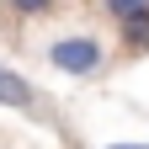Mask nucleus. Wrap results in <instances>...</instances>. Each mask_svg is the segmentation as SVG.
Returning a JSON list of instances; mask_svg holds the SVG:
<instances>
[{
	"instance_id": "f257e3e1",
	"label": "nucleus",
	"mask_w": 149,
	"mask_h": 149,
	"mask_svg": "<svg viewBox=\"0 0 149 149\" xmlns=\"http://www.w3.org/2000/svg\"><path fill=\"white\" fill-rule=\"evenodd\" d=\"M48 59H53V69L80 74V80H85V74H96V69L107 64V53H101L96 37H80V32H74V37H59V43L48 48Z\"/></svg>"
},
{
	"instance_id": "f03ea898",
	"label": "nucleus",
	"mask_w": 149,
	"mask_h": 149,
	"mask_svg": "<svg viewBox=\"0 0 149 149\" xmlns=\"http://www.w3.org/2000/svg\"><path fill=\"white\" fill-rule=\"evenodd\" d=\"M32 85L22 80V74H11V69H0V107H32Z\"/></svg>"
},
{
	"instance_id": "7ed1b4c3",
	"label": "nucleus",
	"mask_w": 149,
	"mask_h": 149,
	"mask_svg": "<svg viewBox=\"0 0 149 149\" xmlns=\"http://www.w3.org/2000/svg\"><path fill=\"white\" fill-rule=\"evenodd\" d=\"M117 27H123V43L133 48V53H139V48H149V6H144V11H133V16H123Z\"/></svg>"
},
{
	"instance_id": "20e7f679",
	"label": "nucleus",
	"mask_w": 149,
	"mask_h": 149,
	"mask_svg": "<svg viewBox=\"0 0 149 149\" xmlns=\"http://www.w3.org/2000/svg\"><path fill=\"white\" fill-rule=\"evenodd\" d=\"M149 0H101V11L112 16V22H123V16H133V11H144Z\"/></svg>"
},
{
	"instance_id": "39448f33",
	"label": "nucleus",
	"mask_w": 149,
	"mask_h": 149,
	"mask_svg": "<svg viewBox=\"0 0 149 149\" xmlns=\"http://www.w3.org/2000/svg\"><path fill=\"white\" fill-rule=\"evenodd\" d=\"M53 6V0H11V11H22V16H43Z\"/></svg>"
}]
</instances>
